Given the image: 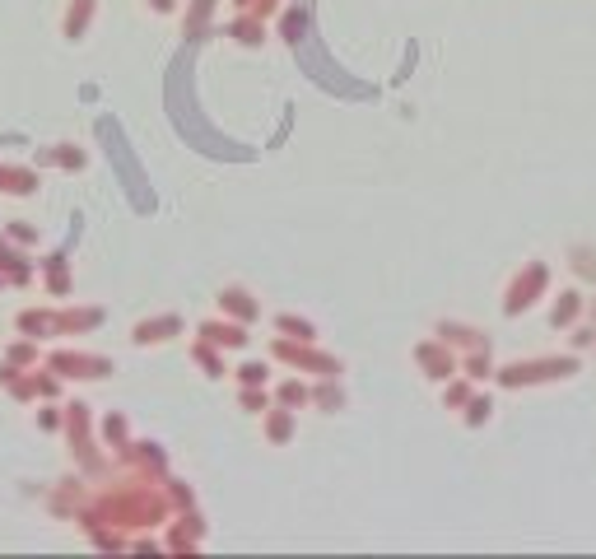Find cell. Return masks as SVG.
<instances>
[{
    "label": "cell",
    "instance_id": "10",
    "mask_svg": "<svg viewBox=\"0 0 596 559\" xmlns=\"http://www.w3.org/2000/svg\"><path fill=\"white\" fill-rule=\"evenodd\" d=\"M280 396H285V401H303V387H298V382H289V387H285Z\"/></svg>",
    "mask_w": 596,
    "mask_h": 559
},
{
    "label": "cell",
    "instance_id": "4",
    "mask_svg": "<svg viewBox=\"0 0 596 559\" xmlns=\"http://www.w3.org/2000/svg\"><path fill=\"white\" fill-rule=\"evenodd\" d=\"M163 331H177V317H168V322H154V327H136V341L140 345H149V341H163Z\"/></svg>",
    "mask_w": 596,
    "mask_h": 559
},
{
    "label": "cell",
    "instance_id": "2",
    "mask_svg": "<svg viewBox=\"0 0 596 559\" xmlns=\"http://www.w3.org/2000/svg\"><path fill=\"white\" fill-rule=\"evenodd\" d=\"M33 187H38V178H33L28 168H0V191H10V196H28Z\"/></svg>",
    "mask_w": 596,
    "mask_h": 559
},
{
    "label": "cell",
    "instance_id": "8",
    "mask_svg": "<svg viewBox=\"0 0 596 559\" xmlns=\"http://www.w3.org/2000/svg\"><path fill=\"white\" fill-rule=\"evenodd\" d=\"M271 438H289V415H275L271 420Z\"/></svg>",
    "mask_w": 596,
    "mask_h": 559
},
{
    "label": "cell",
    "instance_id": "7",
    "mask_svg": "<svg viewBox=\"0 0 596 559\" xmlns=\"http://www.w3.org/2000/svg\"><path fill=\"white\" fill-rule=\"evenodd\" d=\"M280 331H298V341H312L308 322H294V317H280Z\"/></svg>",
    "mask_w": 596,
    "mask_h": 559
},
{
    "label": "cell",
    "instance_id": "6",
    "mask_svg": "<svg viewBox=\"0 0 596 559\" xmlns=\"http://www.w3.org/2000/svg\"><path fill=\"white\" fill-rule=\"evenodd\" d=\"M205 336H210V341H219V345H243L247 341L238 327H205Z\"/></svg>",
    "mask_w": 596,
    "mask_h": 559
},
{
    "label": "cell",
    "instance_id": "5",
    "mask_svg": "<svg viewBox=\"0 0 596 559\" xmlns=\"http://www.w3.org/2000/svg\"><path fill=\"white\" fill-rule=\"evenodd\" d=\"M224 308H233V313H243V317H252V313H257V303L247 299L243 289H229V294H224Z\"/></svg>",
    "mask_w": 596,
    "mask_h": 559
},
{
    "label": "cell",
    "instance_id": "3",
    "mask_svg": "<svg viewBox=\"0 0 596 559\" xmlns=\"http://www.w3.org/2000/svg\"><path fill=\"white\" fill-rule=\"evenodd\" d=\"M94 14V0H70V14H66V38H80L84 24Z\"/></svg>",
    "mask_w": 596,
    "mask_h": 559
},
{
    "label": "cell",
    "instance_id": "11",
    "mask_svg": "<svg viewBox=\"0 0 596 559\" xmlns=\"http://www.w3.org/2000/svg\"><path fill=\"white\" fill-rule=\"evenodd\" d=\"M149 5H154V10H159V14H168V10H173V5H177V0H149Z\"/></svg>",
    "mask_w": 596,
    "mask_h": 559
},
{
    "label": "cell",
    "instance_id": "9",
    "mask_svg": "<svg viewBox=\"0 0 596 559\" xmlns=\"http://www.w3.org/2000/svg\"><path fill=\"white\" fill-rule=\"evenodd\" d=\"M238 373H243V382H261V378H266V369H261V364H243Z\"/></svg>",
    "mask_w": 596,
    "mask_h": 559
},
{
    "label": "cell",
    "instance_id": "1",
    "mask_svg": "<svg viewBox=\"0 0 596 559\" xmlns=\"http://www.w3.org/2000/svg\"><path fill=\"white\" fill-rule=\"evenodd\" d=\"M56 369H75L70 378H103L108 373V359H89V355H56Z\"/></svg>",
    "mask_w": 596,
    "mask_h": 559
}]
</instances>
